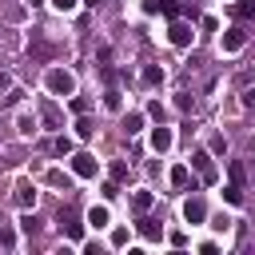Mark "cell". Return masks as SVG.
<instances>
[{
    "mask_svg": "<svg viewBox=\"0 0 255 255\" xmlns=\"http://www.w3.org/2000/svg\"><path fill=\"white\" fill-rule=\"evenodd\" d=\"M44 84H48L52 96H72V92H76V76H72L68 68H48Z\"/></svg>",
    "mask_w": 255,
    "mask_h": 255,
    "instance_id": "obj_1",
    "label": "cell"
},
{
    "mask_svg": "<svg viewBox=\"0 0 255 255\" xmlns=\"http://www.w3.org/2000/svg\"><path fill=\"white\" fill-rule=\"evenodd\" d=\"M191 167L199 171L203 183H215V179H219V171H215V155H211V151H195V155H191Z\"/></svg>",
    "mask_w": 255,
    "mask_h": 255,
    "instance_id": "obj_2",
    "label": "cell"
},
{
    "mask_svg": "<svg viewBox=\"0 0 255 255\" xmlns=\"http://www.w3.org/2000/svg\"><path fill=\"white\" fill-rule=\"evenodd\" d=\"M167 40H171L175 48H191L195 32H191V24H183V20H171V28H167Z\"/></svg>",
    "mask_w": 255,
    "mask_h": 255,
    "instance_id": "obj_3",
    "label": "cell"
},
{
    "mask_svg": "<svg viewBox=\"0 0 255 255\" xmlns=\"http://www.w3.org/2000/svg\"><path fill=\"white\" fill-rule=\"evenodd\" d=\"M72 171H76L80 179H92V175H96V155H92V151H72Z\"/></svg>",
    "mask_w": 255,
    "mask_h": 255,
    "instance_id": "obj_4",
    "label": "cell"
},
{
    "mask_svg": "<svg viewBox=\"0 0 255 255\" xmlns=\"http://www.w3.org/2000/svg\"><path fill=\"white\" fill-rule=\"evenodd\" d=\"M28 52H32V60H36V64H44V60H52V56H56V48H52V44H48V40H44L40 32L32 36V44H28Z\"/></svg>",
    "mask_w": 255,
    "mask_h": 255,
    "instance_id": "obj_5",
    "label": "cell"
},
{
    "mask_svg": "<svg viewBox=\"0 0 255 255\" xmlns=\"http://www.w3.org/2000/svg\"><path fill=\"white\" fill-rule=\"evenodd\" d=\"M183 219H187V223H203V219H207V203H203L199 195H191V199L183 203Z\"/></svg>",
    "mask_w": 255,
    "mask_h": 255,
    "instance_id": "obj_6",
    "label": "cell"
},
{
    "mask_svg": "<svg viewBox=\"0 0 255 255\" xmlns=\"http://www.w3.org/2000/svg\"><path fill=\"white\" fill-rule=\"evenodd\" d=\"M243 40H247V32H243V28H227V32H223V40H219V48H223V52H239V48H243Z\"/></svg>",
    "mask_w": 255,
    "mask_h": 255,
    "instance_id": "obj_7",
    "label": "cell"
},
{
    "mask_svg": "<svg viewBox=\"0 0 255 255\" xmlns=\"http://www.w3.org/2000/svg\"><path fill=\"white\" fill-rule=\"evenodd\" d=\"M171 143H175L171 128H163V124H159V128H151V151H167Z\"/></svg>",
    "mask_w": 255,
    "mask_h": 255,
    "instance_id": "obj_8",
    "label": "cell"
},
{
    "mask_svg": "<svg viewBox=\"0 0 255 255\" xmlns=\"http://www.w3.org/2000/svg\"><path fill=\"white\" fill-rule=\"evenodd\" d=\"M40 116H44L48 128H64V116H60V108H56L52 100H40Z\"/></svg>",
    "mask_w": 255,
    "mask_h": 255,
    "instance_id": "obj_9",
    "label": "cell"
},
{
    "mask_svg": "<svg viewBox=\"0 0 255 255\" xmlns=\"http://www.w3.org/2000/svg\"><path fill=\"white\" fill-rule=\"evenodd\" d=\"M151 203H155V195H151V191H135V195H131V211H135V215H147V211H151Z\"/></svg>",
    "mask_w": 255,
    "mask_h": 255,
    "instance_id": "obj_10",
    "label": "cell"
},
{
    "mask_svg": "<svg viewBox=\"0 0 255 255\" xmlns=\"http://www.w3.org/2000/svg\"><path fill=\"white\" fill-rule=\"evenodd\" d=\"M108 219H112V215H108V207H104V203H96V207H88V223H92L96 231H100V227H108Z\"/></svg>",
    "mask_w": 255,
    "mask_h": 255,
    "instance_id": "obj_11",
    "label": "cell"
},
{
    "mask_svg": "<svg viewBox=\"0 0 255 255\" xmlns=\"http://www.w3.org/2000/svg\"><path fill=\"white\" fill-rule=\"evenodd\" d=\"M60 227H64V235H68V239H80V235H84V223H80L72 211H64V223H60Z\"/></svg>",
    "mask_w": 255,
    "mask_h": 255,
    "instance_id": "obj_12",
    "label": "cell"
},
{
    "mask_svg": "<svg viewBox=\"0 0 255 255\" xmlns=\"http://www.w3.org/2000/svg\"><path fill=\"white\" fill-rule=\"evenodd\" d=\"M139 235H143V239H151V243H155V239H159V235H163V227H159V223H155V219H143V215H139Z\"/></svg>",
    "mask_w": 255,
    "mask_h": 255,
    "instance_id": "obj_13",
    "label": "cell"
},
{
    "mask_svg": "<svg viewBox=\"0 0 255 255\" xmlns=\"http://www.w3.org/2000/svg\"><path fill=\"white\" fill-rule=\"evenodd\" d=\"M231 16H235V20H251V16H255V0H235V4H231Z\"/></svg>",
    "mask_w": 255,
    "mask_h": 255,
    "instance_id": "obj_14",
    "label": "cell"
},
{
    "mask_svg": "<svg viewBox=\"0 0 255 255\" xmlns=\"http://www.w3.org/2000/svg\"><path fill=\"white\" fill-rule=\"evenodd\" d=\"M16 203H20V207H32V203H36V187H32V183H20V187H16Z\"/></svg>",
    "mask_w": 255,
    "mask_h": 255,
    "instance_id": "obj_15",
    "label": "cell"
},
{
    "mask_svg": "<svg viewBox=\"0 0 255 255\" xmlns=\"http://www.w3.org/2000/svg\"><path fill=\"white\" fill-rule=\"evenodd\" d=\"M143 84H147V88L163 84V68H159V64H147V68H143Z\"/></svg>",
    "mask_w": 255,
    "mask_h": 255,
    "instance_id": "obj_16",
    "label": "cell"
},
{
    "mask_svg": "<svg viewBox=\"0 0 255 255\" xmlns=\"http://www.w3.org/2000/svg\"><path fill=\"white\" fill-rule=\"evenodd\" d=\"M139 128H143V112H128V116H124V131H128V135H135Z\"/></svg>",
    "mask_w": 255,
    "mask_h": 255,
    "instance_id": "obj_17",
    "label": "cell"
},
{
    "mask_svg": "<svg viewBox=\"0 0 255 255\" xmlns=\"http://www.w3.org/2000/svg\"><path fill=\"white\" fill-rule=\"evenodd\" d=\"M92 131H96V124H92V120H88V116L80 112V120H76V135H80V139H88Z\"/></svg>",
    "mask_w": 255,
    "mask_h": 255,
    "instance_id": "obj_18",
    "label": "cell"
},
{
    "mask_svg": "<svg viewBox=\"0 0 255 255\" xmlns=\"http://www.w3.org/2000/svg\"><path fill=\"white\" fill-rule=\"evenodd\" d=\"M187 179H191V171H187L183 163H175V167H171V183H175V187H187Z\"/></svg>",
    "mask_w": 255,
    "mask_h": 255,
    "instance_id": "obj_19",
    "label": "cell"
},
{
    "mask_svg": "<svg viewBox=\"0 0 255 255\" xmlns=\"http://www.w3.org/2000/svg\"><path fill=\"white\" fill-rule=\"evenodd\" d=\"M207 151H211V155H227V139H223V135H211V139H207Z\"/></svg>",
    "mask_w": 255,
    "mask_h": 255,
    "instance_id": "obj_20",
    "label": "cell"
},
{
    "mask_svg": "<svg viewBox=\"0 0 255 255\" xmlns=\"http://www.w3.org/2000/svg\"><path fill=\"white\" fill-rule=\"evenodd\" d=\"M223 199H227L231 207H239V203H243V191H239V183H231V187H223Z\"/></svg>",
    "mask_w": 255,
    "mask_h": 255,
    "instance_id": "obj_21",
    "label": "cell"
},
{
    "mask_svg": "<svg viewBox=\"0 0 255 255\" xmlns=\"http://www.w3.org/2000/svg\"><path fill=\"white\" fill-rule=\"evenodd\" d=\"M104 108H112V112H120V108H124V100H120V92H116V88L104 96Z\"/></svg>",
    "mask_w": 255,
    "mask_h": 255,
    "instance_id": "obj_22",
    "label": "cell"
},
{
    "mask_svg": "<svg viewBox=\"0 0 255 255\" xmlns=\"http://www.w3.org/2000/svg\"><path fill=\"white\" fill-rule=\"evenodd\" d=\"M175 108H179V112H191V108H195L191 92H179V96H175Z\"/></svg>",
    "mask_w": 255,
    "mask_h": 255,
    "instance_id": "obj_23",
    "label": "cell"
},
{
    "mask_svg": "<svg viewBox=\"0 0 255 255\" xmlns=\"http://www.w3.org/2000/svg\"><path fill=\"white\" fill-rule=\"evenodd\" d=\"M16 128H20V135H32V131H36V120H32V116H20Z\"/></svg>",
    "mask_w": 255,
    "mask_h": 255,
    "instance_id": "obj_24",
    "label": "cell"
},
{
    "mask_svg": "<svg viewBox=\"0 0 255 255\" xmlns=\"http://www.w3.org/2000/svg\"><path fill=\"white\" fill-rule=\"evenodd\" d=\"M52 151H56V155H72V139H68V135H60V139L52 143Z\"/></svg>",
    "mask_w": 255,
    "mask_h": 255,
    "instance_id": "obj_25",
    "label": "cell"
},
{
    "mask_svg": "<svg viewBox=\"0 0 255 255\" xmlns=\"http://www.w3.org/2000/svg\"><path fill=\"white\" fill-rule=\"evenodd\" d=\"M44 179H48L52 187H64V191H68V175H64V171H48Z\"/></svg>",
    "mask_w": 255,
    "mask_h": 255,
    "instance_id": "obj_26",
    "label": "cell"
},
{
    "mask_svg": "<svg viewBox=\"0 0 255 255\" xmlns=\"http://www.w3.org/2000/svg\"><path fill=\"white\" fill-rule=\"evenodd\" d=\"M20 231H24V235H36V231H40V223H36L32 215H24V219H20Z\"/></svg>",
    "mask_w": 255,
    "mask_h": 255,
    "instance_id": "obj_27",
    "label": "cell"
},
{
    "mask_svg": "<svg viewBox=\"0 0 255 255\" xmlns=\"http://www.w3.org/2000/svg\"><path fill=\"white\" fill-rule=\"evenodd\" d=\"M147 116H151V120H159V124H163V104H159V100H151V104H147Z\"/></svg>",
    "mask_w": 255,
    "mask_h": 255,
    "instance_id": "obj_28",
    "label": "cell"
},
{
    "mask_svg": "<svg viewBox=\"0 0 255 255\" xmlns=\"http://www.w3.org/2000/svg\"><path fill=\"white\" fill-rule=\"evenodd\" d=\"M0 247H16V235L8 227H0Z\"/></svg>",
    "mask_w": 255,
    "mask_h": 255,
    "instance_id": "obj_29",
    "label": "cell"
},
{
    "mask_svg": "<svg viewBox=\"0 0 255 255\" xmlns=\"http://www.w3.org/2000/svg\"><path fill=\"white\" fill-rule=\"evenodd\" d=\"M124 243H128V231H124V227H120V231H112V247H124Z\"/></svg>",
    "mask_w": 255,
    "mask_h": 255,
    "instance_id": "obj_30",
    "label": "cell"
},
{
    "mask_svg": "<svg viewBox=\"0 0 255 255\" xmlns=\"http://www.w3.org/2000/svg\"><path fill=\"white\" fill-rule=\"evenodd\" d=\"M8 92H12V76H8V72H0V96H8Z\"/></svg>",
    "mask_w": 255,
    "mask_h": 255,
    "instance_id": "obj_31",
    "label": "cell"
},
{
    "mask_svg": "<svg viewBox=\"0 0 255 255\" xmlns=\"http://www.w3.org/2000/svg\"><path fill=\"white\" fill-rule=\"evenodd\" d=\"M231 183H243V163H231Z\"/></svg>",
    "mask_w": 255,
    "mask_h": 255,
    "instance_id": "obj_32",
    "label": "cell"
},
{
    "mask_svg": "<svg viewBox=\"0 0 255 255\" xmlns=\"http://www.w3.org/2000/svg\"><path fill=\"white\" fill-rule=\"evenodd\" d=\"M52 4H56V8H60V12H72V8H76V4H80V0H52Z\"/></svg>",
    "mask_w": 255,
    "mask_h": 255,
    "instance_id": "obj_33",
    "label": "cell"
},
{
    "mask_svg": "<svg viewBox=\"0 0 255 255\" xmlns=\"http://www.w3.org/2000/svg\"><path fill=\"white\" fill-rule=\"evenodd\" d=\"M84 4H92V8H96V4H100V0H84Z\"/></svg>",
    "mask_w": 255,
    "mask_h": 255,
    "instance_id": "obj_34",
    "label": "cell"
},
{
    "mask_svg": "<svg viewBox=\"0 0 255 255\" xmlns=\"http://www.w3.org/2000/svg\"><path fill=\"white\" fill-rule=\"evenodd\" d=\"M28 4H32V8H36V4H44V0H28Z\"/></svg>",
    "mask_w": 255,
    "mask_h": 255,
    "instance_id": "obj_35",
    "label": "cell"
},
{
    "mask_svg": "<svg viewBox=\"0 0 255 255\" xmlns=\"http://www.w3.org/2000/svg\"><path fill=\"white\" fill-rule=\"evenodd\" d=\"M0 227H4V211H0Z\"/></svg>",
    "mask_w": 255,
    "mask_h": 255,
    "instance_id": "obj_36",
    "label": "cell"
}]
</instances>
